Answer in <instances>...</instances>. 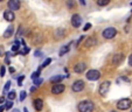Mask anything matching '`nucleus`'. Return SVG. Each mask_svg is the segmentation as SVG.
<instances>
[{
  "label": "nucleus",
  "instance_id": "f257e3e1",
  "mask_svg": "<svg viewBox=\"0 0 132 112\" xmlns=\"http://www.w3.org/2000/svg\"><path fill=\"white\" fill-rule=\"evenodd\" d=\"M77 109L80 112H92L95 109V105L91 100H82L81 103H78Z\"/></svg>",
  "mask_w": 132,
  "mask_h": 112
},
{
  "label": "nucleus",
  "instance_id": "f03ea898",
  "mask_svg": "<svg viewBox=\"0 0 132 112\" xmlns=\"http://www.w3.org/2000/svg\"><path fill=\"white\" fill-rule=\"evenodd\" d=\"M131 99H129V98H123V99H120L119 102L117 103V107L119 110H127L131 107Z\"/></svg>",
  "mask_w": 132,
  "mask_h": 112
},
{
  "label": "nucleus",
  "instance_id": "7ed1b4c3",
  "mask_svg": "<svg viewBox=\"0 0 132 112\" xmlns=\"http://www.w3.org/2000/svg\"><path fill=\"white\" fill-rule=\"evenodd\" d=\"M100 77H101V72L98 70L92 69L87 72V78L89 81H97V80H100Z\"/></svg>",
  "mask_w": 132,
  "mask_h": 112
},
{
  "label": "nucleus",
  "instance_id": "20e7f679",
  "mask_svg": "<svg viewBox=\"0 0 132 112\" xmlns=\"http://www.w3.org/2000/svg\"><path fill=\"white\" fill-rule=\"evenodd\" d=\"M116 34H117V30H116V28H113V27H109L105 30H103V36H104L105 39H108V40L115 37Z\"/></svg>",
  "mask_w": 132,
  "mask_h": 112
},
{
  "label": "nucleus",
  "instance_id": "39448f33",
  "mask_svg": "<svg viewBox=\"0 0 132 112\" xmlns=\"http://www.w3.org/2000/svg\"><path fill=\"white\" fill-rule=\"evenodd\" d=\"M110 85H111V83L109 82V81H105V82H103L102 84L100 85V89H98V91H100V93L102 96H105L109 92L110 90Z\"/></svg>",
  "mask_w": 132,
  "mask_h": 112
},
{
  "label": "nucleus",
  "instance_id": "423d86ee",
  "mask_svg": "<svg viewBox=\"0 0 132 112\" xmlns=\"http://www.w3.org/2000/svg\"><path fill=\"white\" fill-rule=\"evenodd\" d=\"M63 91H64V85L61 84V83L54 84L52 88V93H54V95H60Z\"/></svg>",
  "mask_w": 132,
  "mask_h": 112
},
{
  "label": "nucleus",
  "instance_id": "0eeeda50",
  "mask_svg": "<svg viewBox=\"0 0 132 112\" xmlns=\"http://www.w3.org/2000/svg\"><path fill=\"white\" fill-rule=\"evenodd\" d=\"M81 23H82V18H81V15L78 14H74L71 18V25L72 27L75 28H78L81 26Z\"/></svg>",
  "mask_w": 132,
  "mask_h": 112
},
{
  "label": "nucleus",
  "instance_id": "6e6552de",
  "mask_svg": "<svg viewBox=\"0 0 132 112\" xmlns=\"http://www.w3.org/2000/svg\"><path fill=\"white\" fill-rule=\"evenodd\" d=\"M7 6L10 8V11H16L20 8V1L19 0H8L7 3Z\"/></svg>",
  "mask_w": 132,
  "mask_h": 112
},
{
  "label": "nucleus",
  "instance_id": "1a4fd4ad",
  "mask_svg": "<svg viewBox=\"0 0 132 112\" xmlns=\"http://www.w3.org/2000/svg\"><path fill=\"white\" fill-rule=\"evenodd\" d=\"M72 91L74 92H80V91H82L83 89H84V82L83 81H76V82L72 84Z\"/></svg>",
  "mask_w": 132,
  "mask_h": 112
},
{
  "label": "nucleus",
  "instance_id": "9d476101",
  "mask_svg": "<svg viewBox=\"0 0 132 112\" xmlns=\"http://www.w3.org/2000/svg\"><path fill=\"white\" fill-rule=\"evenodd\" d=\"M123 61H124V55L123 54H116L115 56H113V58H112V63L116 65L120 64Z\"/></svg>",
  "mask_w": 132,
  "mask_h": 112
},
{
  "label": "nucleus",
  "instance_id": "9b49d317",
  "mask_svg": "<svg viewBox=\"0 0 132 112\" xmlns=\"http://www.w3.org/2000/svg\"><path fill=\"white\" fill-rule=\"evenodd\" d=\"M4 19H5L6 21L12 22V21L15 19V15H14V13H13L12 11H6V12L4 13Z\"/></svg>",
  "mask_w": 132,
  "mask_h": 112
},
{
  "label": "nucleus",
  "instance_id": "f8f14e48",
  "mask_svg": "<svg viewBox=\"0 0 132 112\" xmlns=\"http://www.w3.org/2000/svg\"><path fill=\"white\" fill-rule=\"evenodd\" d=\"M85 69H87V64H85V63H77V64L74 67L75 72H77V74H81V72H83Z\"/></svg>",
  "mask_w": 132,
  "mask_h": 112
},
{
  "label": "nucleus",
  "instance_id": "ddd939ff",
  "mask_svg": "<svg viewBox=\"0 0 132 112\" xmlns=\"http://www.w3.org/2000/svg\"><path fill=\"white\" fill-rule=\"evenodd\" d=\"M34 107H35V110H36V111H41V110H42V107H43L42 99H40V98L35 99L34 100Z\"/></svg>",
  "mask_w": 132,
  "mask_h": 112
},
{
  "label": "nucleus",
  "instance_id": "4468645a",
  "mask_svg": "<svg viewBox=\"0 0 132 112\" xmlns=\"http://www.w3.org/2000/svg\"><path fill=\"white\" fill-rule=\"evenodd\" d=\"M13 33H14V27H13L12 25L8 26L7 29H6V32L4 33V37H6V39H8V37H11L13 35Z\"/></svg>",
  "mask_w": 132,
  "mask_h": 112
},
{
  "label": "nucleus",
  "instance_id": "2eb2a0df",
  "mask_svg": "<svg viewBox=\"0 0 132 112\" xmlns=\"http://www.w3.org/2000/svg\"><path fill=\"white\" fill-rule=\"evenodd\" d=\"M96 43H97V41H96L95 37H88V40L85 41L84 46L88 48H90V47H92V46H95Z\"/></svg>",
  "mask_w": 132,
  "mask_h": 112
},
{
  "label": "nucleus",
  "instance_id": "dca6fc26",
  "mask_svg": "<svg viewBox=\"0 0 132 112\" xmlns=\"http://www.w3.org/2000/svg\"><path fill=\"white\" fill-rule=\"evenodd\" d=\"M69 49H70V45L63 46V47L61 48V50H60V53H59V55H60V56H63L64 54H67V53L69 51Z\"/></svg>",
  "mask_w": 132,
  "mask_h": 112
},
{
  "label": "nucleus",
  "instance_id": "f3484780",
  "mask_svg": "<svg viewBox=\"0 0 132 112\" xmlns=\"http://www.w3.org/2000/svg\"><path fill=\"white\" fill-rule=\"evenodd\" d=\"M62 76H54V77L50 78V82L54 83V84H57V83H60L61 81H62Z\"/></svg>",
  "mask_w": 132,
  "mask_h": 112
},
{
  "label": "nucleus",
  "instance_id": "a211bd4d",
  "mask_svg": "<svg viewBox=\"0 0 132 112\" xmlns=\"http://www.w3.org/2000/svg\"><path fill=\"white\" fill-rule=\"evenodd\" d=\"M109 3H110V0H97V5L98 6H106V5H109Z\"/></svg>",
  "mask_w": 132,
  "mask_h": 112
},
{
  "label": "nucleus",
  "instance_id": "6ab92c4d",
  "mask_svg": "<svg viewBox=\"0 0 132 112\" xmlns=\"http://www.w3.org/2000/svg\"><path fill=\"white\" fill-rule=\"evenodd\" d=\"M7 98H8V100H12L13 102V99L15 98V91H10L7 93Z\"/></svg>",
  "mask_w": 132,
  "mask_h": 112
},
{
  "label": "nucleus",
  "instance_id": "aec40b11",
  "mask_svg": "<svg viewBox=\"0 0 132 112\" xmlns=\"http://www.w3.org/2000/svg\"><path fill=\"white\" fill-rule=\"evenodd\" d=\"M11 81H8L7 83H6V85H5V88H4V93H7L8 92V90H10V87H11Z\"/></svg>",
  "mask_w": 132,
  "mask_h": 112
},
{
  "label": "nucleus",
  "instance_id": "412c9836",
  "mask_svg": "<svg viewBox=\"0 0 132 112\" xmlns=\"http://www.w3.org/2000/svg\"><path fill=\"white\" fill-rule=\"evenodd\" d=\"M42 82H43V80H42V78H40V77H39V78H35V80H34V84L36 85V87L41 85V83H42Z\"/></svg>",
  "mask_w": 132,
  "mask_h": 112
},
{
  "label": "nucleus",
  "instance_id": "4be33fe9",
  "mask_svg": "<svg viewBox=\"0 0 132 112\" xmlns=\"http://www.w3.org/2000/svg\"><path fill=\"white\" fill-rule=\"evenodd\" d=\"M50 62H52V58H47V60H46L45 62L42 63V65H41V67H42V68L47 67V65H49V64H50Z\"/></svg>",
  "mask_w": 132,
  "mask_h": 112
},
{
  "label": "nucleus",
  "instance_id": "5701e85b",
  "mask_svg": "<svg viewBox=\"0 0 132 112\" xmlns=\"http://www.w3.org/2000/svg\"><path fill=\"white\" fill-rule=\"evenodd\" d=\"M26 96H27V92H26V91H21L20 92V100H21V102H22V100H25Z\"/></svg>",
  "mask_w": 132,
  "mask_h": 112
},
{
  "label": "nucleus",
  "instance_id": "b1692460",
  "mask_svg": "<svg viewBox=\"0 0 132 112\" xmlns=\"http://www.w3.org/2000/svg\"><path fill=\"white\" fill-rule=\"evenodd\" d=\"M12 50H13V51H18V50H19V42H18V41L14 43V45H13Z\"/></svg>",
  "mask_w": 132,
  "mask_h": 112
},
{
  "label": "nucleus",
  "instance_id": "393cba45",
  "mask_svg": "<svg viewBox=\"0 0 132 112\" xmlns=\"http://www.w3.org/2000/svg\"><path fill=\"white\" fill-rule=\"evenodd\" d=\"M39 75H40V70L39 71H35L32 74V78L33 80H35V78H39Z\"/></svg>",
  "mask_w": 132,
  "mask_h": 112
},
{
  "label": "nucleus",
  "instance_id": "a878e982",
  "mask_svg": "<svg viewBox=\"0 0 132 112\" xmlns=\"http://www.w3.org/2000/svg\"><path fill=\"white\" fill-rule=\"evenodd\" d=\"M74 3H75V0H68V3H67L68 7H69V8H72V7H74Z\"/></svg>",
  "mask_w": 132,
  "mask_h": 112
},
{
  "label": "nucleus",
  "instance_id": "bb28decb",
  "mask_svg": "<svg viewBox=\"0 0 132 112\" xmlns=\"http://www.w3.org/2000/svg\"><path fill=\"white\" fill-rule=\"evenodd\" d=\"M12 106H13V102H12V100H8V102H7V104H6V106H5V109L10 110Z\"/></svg>",
  "mask_w": 132,
  "mask_h": 112
},
{
  "label": "nucleus",
  "instance_id": "cd10ccee",
  "mask_svg": "<svg viewBox=\"0 0 132 112\" xmlns=\"http://www.w3.org/2000/svg\"><path fill=\"white\" fill-rule=\"evenodd\" d=\"M5 71H6V69H5V67H1L0 68V75H1V77H3V76H5Z\"/></svg>",
  "mask_w": 132,
  "mask_h": 112
},
{
  "label": "nucleus",
  "instance_id": "c85d7f7f",
  "mask_svg": "<svg viewBox=\"0 0 132 112\" xmlns=\"http://www.w3.org/2000/svg\"><path fill=\"white\" fill-rule=\"evenodd\" d=\"M29 51V48H27V47H25L23 48V50H21L20 51V54H22V55H25V54H27V53Z\"/></svg>",
  "mask_w": 132,
  "mask_h": 112
},
{
  "label": "nucleus",
  "instance_id": "c756f323",
  "mask_svg": "<svg viewBox=\"0 0 132 112\" xmlns=\"http://www.w3.org/2000/svg\"><path fill=\"white\" fill-rule=\"evenodd\" d=\"M90 28H91V23H87V25L84 26V28H83V30H89Z\"/></svg>",
  "mask_w": 132,
  "mask_h": 112
},
{
  "label": "nucleus",
  "instance_id": "7c9ffc66",
  "mask_svg": "<svg viewBox=\"0 0 132 112\" xmlns=\"http://www.w3.org/2000/svg\"><path fill=\"white\" fill-rule=\"evenodd\" d=\"M23 78H25V76H21L20 78H18V83H19V85H22V84H21V83H22Z\"/></svg>",
  "mask_w": 132,
  "mask_h": 112
},
{
  "label": "nucleus",
  "instance_id": "2f4dec72",
  "mask_svg": "<svg viewBox=\"0 0 132 112\" xmlns=\"http://www.w3.org/2000/svg\"><path fill=\"white\" fill-rule=\"evenodd\" d=\"M35 56H36V57H41V56H42V53L41 51H35Z\"/></svg>",
  "mask_w": 132,
  "mask_h": 112
},
{
  "label": "nucleus",
  "instance_id": "473e14b6",
  "mask_svg": "<svg viewBox=\"0 0 132 112\" xmlns=\"http://www.w3.org/2000/svg\"><path fill=\"white\" fill-rule=\"evenodd\" d=\"M5 103V97H0V104Z\"/></svg>",
  "mask_w": 132,
  "mask_h": 112
},
{
  "label": "nucleus",
  "instance_id": "72a5a7b5",
  "mask_svg": "<svg viewBox=\"0 0 132 112\" xmlns=\"http://www.w3.org/2000/svg\"><path fill=\"white\" fill-rule=\"evenodd\" d=\"M129 64L132 67V55H131V56H130V58H129Z\"/></svg>",
  "mask_w": 132,
  "mask_h": 112
},
{
  "label": "nucleus",
  "instance_id": "f704fd0d",
  "mask_svg": "<svg viewBox=\"0 0 132 112\" xmlns=\"http://www.w3.org/2000/svg\"><path fill=\"white\" fill-rule=\"evenodd\" d=\"M4 54V48L3 47H0V56Z\"/></svg>",
  "mask_w": 132,
  "mask_h": 112
},
{
  "label": "nucleus",
  "instance_id": "c9c22d12",
  "mask_svg": "<svg viewBox=\"0 0 132 112\" xmlns=\"http://www.w3.org/2000/svg\"><path fill=\"white\" fill-rule=\"evenodd\" d=\"M80 3H81V5L84 6L85 5V0H80Z\"/></svg>",
  "mask_w": 132,
  "mask_h": 112
},
{
  "label": "nucleus",
  "instance_id": "e433bc0d",
  "mask_svg": "<svg viewBox=\"0 0 132 112\" xmlns=\"http://www.w3.org/2000/svg\"><path fill=\"white\" fill-rule=\"evenodd\" d=\"M14 71H15L14 68H10V72H14Z\"/></svg>",
  "mask_w": 132,
  "mask_h": 112
},
{
  "label": "nucleus",
  "instance_id": "4c0bfd02",
  "mask_svg": "<svg viewBox=\"0 0 132 112\" xmlns=\"http://www.w3.org/2000/svg\"><path fill=\"white\" fill-rule=\"evenodd\" d=\"M23 112H28V110H27V107H25V109H23Z\"/></svg>",
  "mask_w": 132,
  "mask_h": 112
},
{
  "label": "nucleus",
  "instance_id": "58836bf2",
  "mask_svg": "<svg viewBox=\"0 0 132 112\" xmlns=\"http://www.w3.org/2000/svg\"><path fill=\"white\" fill-rule=\"evenodd\" d=\"M3 111H4V107L1 106V107H0V112H3Z\"/></svg>",
  "mask_w": 132,
  "mask_h": 112
},
{
  "label": "nucleus",
  "instance_id": "ea45409f",
  "mask_svg": "<svg viewBox=\"0 0 132 112\" xmlns=\"http://www.w3.org/2000/svg\"><path fill=\"white\" fill-rule=\"evenodd\" d=\"M0 1H3V0H0Z\"/></svg>",
  "mask_w": 132,
  "mask_h": 112
},
{
  "label": "nucleus",
  "instance_id": "a19ab883",
  "mask_svg": "<svg viewBox=\"0 0 132 112\" xmlns=\"http://www.w3.org/2000/svg\"><path fill=\"white\" fill-rule=\"evenodd\" d=\"M131 5H132V3H131Z\"/></svg>",
  "mask_w": 132,
  "mask_h": 112
},
{
  "label": "nucleus",
  "instance_id": "79ce46f5",
  "mask_svg": "<svg viewBox=\"0 0 132 112\" xmlns=\"http://www.w3.org/2000/svg\"><path fill=\"white\" fill-rule=\"evenodd\" d=\"M113 112H115V111H113Z\"/></svg>",
  "mask_w": 132,
  "mask_h": 112
}]
</instances>
